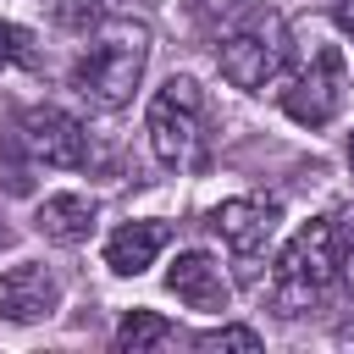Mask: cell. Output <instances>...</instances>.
<instances>
[{
	"mask_svg": "<svg viewBox=\"0 0 354 354\" xmlns=\"http://www.w3.org/2000/svg\"><path fill=\"white\" fill-rule=\"evenodd\" d=\"M144 61H149V28L133 22V17H111L94 28V44L88 55L72 61V88L100 105V111H116L133 100L138 77H144Z\"/></svg>",
	"mask_w": 354,
	"mask_h": 354,
	"instance_id": "1",
	"label": "cell"
},
{
	"mask_svg": "<svg viewBox=\"0 0 354 354\" xmlns=\"http://www.w3.org/2000/svg\"><path fill=\"white\" fill-rule=\"evenodd\" d=\"M337 277V227L332 221H310L288 238V249L277 254V271H271V304L277 315H304L326 299Z\"/></svg>",
	"mask_w": 354,
	"mask_h": 354,
	"instance_id": "2",
	"label": "cell"
},
{
	"mask_svg": "<svg viewBox=\"0 0 354 354\" xmlns=\"http://www.w3.org/2000/svg\"><path fill=\"white\" fill-rule=\"evenodd\" d=\"M282 55H288V28L277 11H249L227 39H221V77L232 88H266L277 72H282Z\"/></svg>",
	"mask_w": 354,
	"mask_h": 354,
	"instance_id": "3",
	"label": "cell"
},
{
	"mask_svg": "<svg viewBox=\"0 0 354 354\" xmlns=\"http://www.w3.org/2000/svg\"><path fill=\"white\" fill-rule=\"evenodd\" d=\"M343 88H348V66H343V50L337 44H310L299 72L288 77L282 88V111L304 127H326L343 105Z\"/></svg>",
	"mask_w": 354,
	"mask_h": 354,
	"instance_id": "4",
	"label": "cell"
},
{
	"mask_svg": "<svg viewBox=\"0 0 354 354\" xmlns=\"http://www.w3.org/2000/svg\"><path fill=\"white\" fill-rule=\"evenodd\" d=\"M144 127H149V149L166 166L188 160L194 155V138H199V83L194 77H166L160 94L149 100Z\"/></svg>",
	"mask_w": 354,
	"mask_h": 354,
	"instance_id": "5",
	"label": "cell"
},
{
	"mask_svg": "<svg viewBox=\"0 0 354 354\" xmlns=\"http://www.w3.org/2000/svg\"><path fill=\"white\" fill-rule=\"evenodd\" d=\"M210 227L238 254L243 277H254V266H260V254H266V243L277 232V199H227V205L210 210Z\"/></svg>",
	"mask_w": 354,
	"mask_h": 354,
	"instance_id": "6",
	"label": "cell"
},
{
	"mask_svg": "<svg viewBox=\"0 0 354 354\" xmlns=\"http://www.w3.org/2000/svg\"><path fill=\"white\" fill-rule=\"evenodd\" d=\"M22 149L44 166H83L88 133L77 116H66L55 105H33V111H22Z\"/></svg>",
	"mask_w": 354,
	"mask_h": 354,
	"instance_id": "7",
	"label": "cell"
},
{
	"mask_svg": "<svg viewBox=\"0 0 354 354\" xmlns=\"http://www.w3.org/2000/svg\"><path fill=\"white\" fill-rule=\"evenodd\" d=\"M55 304H61V282L44 266H11V271H0V321L33 326V321L55 315Z\"/></svg>",
	"mask_w": 354,
	"mask_h": 354,
	"instance_id": "8",
	"label": "cell"
},
{
	"mask_svg": "<svg viewBox=\"0 0 354 354\" xmlns=\"http://www.w3.org/2000/svg\"><path fill=\"white\" fill-rule=\"evenodd\" d=\"M166 288H171L188 310H205V315H221V310H227V299H232V288H227L221 266H216L205 249L177 254V260L166 266Z\"/></svg>",
	"mask_w": 354,
	"mask_h": 354,
	"instance_id": "9",
	"label": "cell"
},
{
	"mask_svg": "<svg viewBox=\"0 0 354 354\" xmlns=\"http://www.w3.org/2000/svg\"><path fill=\"white\" fill-rule=\"evenodd\" d=\"M171 243V227L166 221H127V227H116L111 238H105V266L116 271V277H138V271H149L155 266V254Z\"/></svg>",
	"mask_w": 354,
	"mask_h": 354,
	"instance_id": "10",
	"label": "cell"
},
{
	"mask_svg": "<svg viewBox=\"0 0 354 354\" xmlns=\"http://www.w3.org/2000/svg\"><path fill=\"white\" fill-rule=\"evenodd\" d=\"M39 232L55 243H83L94 232V199L88 194H50L39 205Z\"/></svg>",
	"mask_w": 354,
	"mask_h": 354,
	"instance_id": "11",
	"label": "cell"
},
{
	"mask_svg": "<svg viewBox=\"0 0 354 354\" xmlns=\"http://www.w3.org/2000/svg\"><path fill=\"white\" fill-rule=\"evenodd\" d=\"M171 337H177V332H171L166 315H155V310H127L122 326H116V354H144V348H160V343H171Z\"/></svg>",
	"mask_w": 354,
	"mask_h": 354,
	"instance_id": "12",
	"label": "cell"
},
{
	"mask_svg": "<svg viewBox=\"0 0 354 354\" xmlns=\"http://www.w3.org/2000/svg\"><path fill=\"white\" fill-rule=\"evenodd\" d=\"M111 17H122V0H55V22L72 33H88Z\"/></svg>",
	"mask_w": 354,
	"mask_h": 354,
	"instance_id": "13",
	"label": "cell"
},
{
	"mask_svg": "<svg viewBox=\"0 0 354 354\" xmlns=\"http://www.w3.org/2000/svg\"><path fill=\"white\" fill-rule=\"evenodd\" d=\"M199 354H260V332L254 326H216L205 337H194Z\"/></svg>",
	"mask_w": 354,
	"mask_h": 354,
	"instance_id": "14",
	"label": "cell"
},
{
	"mask_svg": "<svg viewBox=\"0 0 354 354\" xmlns=\"http://www.w3.org/2000/svg\"><path fill=\"white\" fill-rule=\"evenodd\" d=\"M17 61H33L28 33H22V28H11V22H0V66H17Z\"/></svg>",
	"mask_w": 354,
	"mask_h": 354,
	"instance_id": "15",
	"label": "cell"
},
{
	"mask_svg": "<svg viewBox=\"0 0 354 354\" xmlns=\"http://www.w3.org/2000/svg\"><path fill=\"white\" fill-rule=\"evenodd\" d=\"M337 22H343V33L354 39V0H337Z\"/></svg>",
	"mask_w": 354,
	"mask_h": 354,
	"instance_id": "16",
	"label": "cell"
},
{
	"mask_svg": "<svg viewBox=\"0 0 354 354\" xmlns=\"http://www.w3.org/2000/svg\"><path fill=\"white\" fill-rule=\"evenodd\" d=\"M205 17H221V11H238V0H199Z\"/></svg>",
	"mask_w": 354,
	"mask_h": 354,
	"instance_id": "17",
	"label": "cell"
},
{
	"mask_svg": "<svg viewBox=\"0 0 354 354\" xmlns=\"http://www.w3.org/2000/svg\"><path fill=\"white\" fill-rule=\"evenodd\" d=\"M348 166H354V133H348Z\"/></svg>",
	"mask_w": 354,
	"mask_h": 354,
	"instance_id": "18",
	"label": "cell"
}]
</instances>
